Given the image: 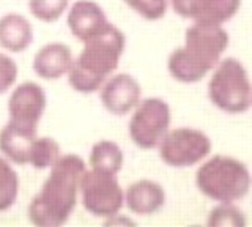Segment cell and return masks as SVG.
<instances>
[{"mask_svg": "<svg viewBox=\"0 0 252 227\" xmlns=\"http://www.w3.org/2000/svg\"><path fill=\"white\" fill-rule=\"evenodd\" d=\"M123 2L145 21L162 19L169 8V0H123Z\"/></svg>", "mask_w": 252, "mask_h": 227, "instance_id": "obj_22", "label": "cell"}, {"mask_svg": "<svg viewBox=\"0 0 252 227\" xmlns=\"http://www.w3.org/2000/svg\"><path fill=\"white\" fill-rule=\"evenodd\" d=\"M74 62L73 51L68 44L54 41L44 44L33 57V71L44 81H57L66 76Z\"/></svg>", "mask_w": 252, "mask_h": 227, "instance_id": "obj_12", "label": "cell"}, {"mask_svg": "<svg viewBox=\"0 0 252 227\" xmlns=\"http://www.w3.org/2000/svg\"><path fill=\"white\" fill-rule=\"evenodd\" d=\"M60 156H62L60 144L54 137H47V136L36 137L30 148L29 166L38 170L51 169Z\"/></svg>", "mask_w": 252, "mask_h": 227, "instance_id": "obj_18", "label": "cell"}, {"mask_svg": "<svg viewBox=\"0 0 252 227\" xmlns=\"http://www.w3.org/2000/svg\"><path fill=\"white\" fill-rule=\"evenodd\" d=\"M211 139L203 131L195 128L169 130L158 145L159 158L169 167L185 169L200 164L211 153Z\"/></svg>", "mask_w": 252, "mask_h": 227, "instance_id": "obj_8", "label": "cell"}, {"mask_svg": "<svg viewBox=\"0 0 252 227\" xmlns=\"http://www.w3.org/2000/svg\"><path fill=\"white\" fill-rule=\"evenodd\" d=\"M19 195V177L11 162L0 156V211L14 207Z\"/></svg>", "mask_w": 252, "mask_h": 227, "instance_id": "obj_19", "label": "cell"}, {"mask_svg": "<svg viewBox=\"0 0 252 227\" xmlns=\"http://www.w3.org/2000/svg\"><path fill=\"white\" fill-rule=\"evenodd\" d=\"M207 224L211 227H243L246 224V218L243 211L235 205V202H219V205L210 211Z\"/></svg>", "mask_w": 252, "mask_h": 227, "instance_id": "obj_20", "label": "cell"}, {"mask_svg": "<svg viewBox=\"0 0 252 227\" xmlns=\"http://www.w3.org/2000/svg\"><path fill=\"white\" fill-rule=\"evenodd\" d=\"M66 24L71 35L84 43L93 35L99 33L109 21L104 10L93 0H76L69 6Z\"/></svg>", "mask_w": 252, "mask_h": 227, "instance_id": "obj_11", "label": "cell"}, {"mask_svg": "<svg viewBox=\"0 0 252 227\" xmlns=\"http://www.w3.org/2000/svg\"><path fill=\"white\" fill-rule=\"evenodd\" d=\"M99 99L109 114L122 117L134 111L142 99L140 84L128 73H114L99 89Z\"/></svg>", "mask_w": 252, "mask_h": 227, "instance_id": "obj_10", "label": "cell"}, {"mask_svg": "<svg viewBox=\"0 0 252 227\" xmlns=\"http://www.w3.org/2000/svg\"><path fill=\"white\" fill-rule=\"evenodd\" d=\"M18 73L19 69L16 62L10 56L0 52V95L6 93L16 84Z\"/></svg>", "mask_w": 252, "mask_h": 227, "instance_id": "obj_23", "label": "cell"}, {"mask_svg": "<svg viewBox=\"0 0 252 227\" xmlns=\"http://www.w3.org/2000/svg\"><path fill=\"white\" fill-rule=\"evenodd\" d=\"M170 123L172 111L167 101L158 97L140 99L129 119V139L142 150H153L167 134Z\"/></svg>", "mask_w": 252, "mask_h": 227, "instance_id": "obj_6", "label": "cell"}, {"mask_svg": "<svg viewBox=\"0 0 252 227\" xmlns=\"http://www.w3.org/2000/svg\"><path fill=\"white\" fill-rule=\"evenodd\" d=\"M125 46V33L110 22L99 33L84 41L81 54L66 74L71 89L84 95L98 92L107 77L117 71Z\"/></svg>", "mask_w": 252, "mask_h": 227, "instance_id": "obj_3", "label": "cell"}, {"mask_svg": "<svg viewBox=\"0 0 252 227\" xmlns=\"http://www.w3.org/2000/svg\"><path fill=\"white\" fill-rule=\"evenodd\" d=\"M241 3L243 0H195L191 21L211 26H224L238 14Z\"/></svg>", "mask_w": 252, "mask_h": 227, "instance_id": "obj_16", "label": "cell"}, {"mask_svg": "<svg viewBox=\"0 0 252 227\" xmlns=\"http://www.w3.org/2000/svg\"><path fill=\"white\" fill-rule=\"evenodd\" d=\"M46 92L36 82H22L8 99V120L21 127L38 130V123L46 111Z\"/></svg>", "mask_w": 252, "mask_h": 227, "instance_id": "obj_9", "label": "cell"}, {"mask_svg": "<svg viewBox=\"0 0 252 227\" xmlns=\"http://www.w3.org/2000/svg\"><path fill=\"white\" fill-rule=\"evenodd\" d=\"M69 0H29V10L32 16L41 22L59 21L66 13Z\"/></svg>", "mask_w": 252, "mask_h": 227, "instance_id": "obj_21", "label": "cell"}, {"mask_svg": "<svg viewBox=\"0 0 252 227\" xmlns=\"http://www.w3.org/2000/svg\"><path fill=\"white\" fill-rule=\"evenodd\" d=\"M33 41V27L26 16L8 13L0 18V48L19 54Z\"/></svg>", "mask_w": 252, "mask_h": 227, "instance_id": "obj_15", "label": "cell"}, {"mask_svg": "<svg viewBox=\"0 0 252 227\" xmlns=\"http://www.w3.org/2000/svg\"><path fill=\"white\" fill-rule=\"evenodd\" d=\"M213 106L225 114H243L252 106V82L238 59H220L208 82Z\"/></svg>", "mask_w": 252, "mask_h": 227, "instance_id": "obj_5", "label": "cell"}, {"mask_svg": "<svg viewBox=\"0 0 252 227\" xmlns=\"http://www.w3.org/2000/svg\"><path fill=\"white\" fill-rule=\"evenodd\" d=\"M173 13L183 19H192L195 0H169Z\"/></svg>", "mask_w": 252, "mask_h": 227, "instance_id": "obj_24", "label": "cell"}, {"mask_svg": "<svg viewBox=\"0 0 252 227\" xmlns=\"http://www.w3.org/2000/svg\"><path fill=\"white\" fill-rule=\"evenodd\" d=\"M87 166L79 155H62L39 193L29 203V219L38 227H59L65 224L76 208L79 185Z\"/></svg>", "mask_w": 252, "mask_h": 227, "instance_id": "obj_1", "label": "cell"}, {"mask_svg": "<svg viewBox=\"0 0 252 227\" xmlns=\"http://www.w3.org/2000/svg\"><path fill=\"white\" fill-rule=\"evenodd\" d=\"M164 188L153 180H137L125 190V205L134 215L152 216L164 207Z\"/></svg>", "mask_w": 252, "mask_h": 227, "instance_id": "obj_13", "label": "cell"}, {"mask_svg": "<svg viewBox=\"0 0 252 227\" xmlns=\"http://www.w3.org/2000/svg\"><path fill=\"white\" fill-rule=\"evenodd\" d=\"M79 194L84 208L96 218H112L125 205V190L117 175L85 169L79 185Z\"/></svg>", "mask_w": 252, "mask_h": 227, "instance_id": "obj_7", "label": "cell"}, {"mask_svg": "<svg viewBox=\"0 0 252 227\" xmlns=\"http://www.w3.org/2000/svg\"><path fill=\"white\" fill-rule=\"evenodd\" d=\"M125 162V155L117 142L102 139L92 147L89 164L90 169L104 172V174L117 175L122 170Z\"/></svg>", "mask_w": 252, "mask_h": 227, "instance_id": "obj_17", "label": "cell"}, {"mask_svg": "<svg viewBox=\"0 0 252 227\" xmlns=\"http://www.w3.org/2000/svg\"><path fill=\"white\" fill-rule=\"evenodd\" d=\"M195 185L205 197L215 202H238L249 194L252 177L243 161L227 155H215L200 162Z\"/></svg>", "mask_w": 252, "mask_h": 227, "instance_id": "obj_4", "label": "cell"}, {"mask_svg": "<svg viewBox=\"0 0 252 227\" xmlns=\"http://www.w3.org/2000/svg\"><path fill=\"white\" fill-rule=\"evenodd\" d=\"M36 137L38 130L21 127L8 120L0 131V152L10 162L27 166L30 148Z\"/></svg>", "mask_w": 252, "mask_h": 227, "instance_id": "obj_14", "label": "cell"}, {"mask_svg": "<svg viewBox=\"0 0 252 227\" xmlns=\"http://www.w3.org/2000/svg\"><path fill=\"white\" fill-rule=\"evenodd\" d=\"M228 44L230 36L222 26L194 22L185 33V44L170 52L169 74L181 84L200 82L220 62Z\"/></svg>", "mask_w": 252, "mask_h": 227, "instance_id": "obj_2", "label": "cell"}]
</instances>
